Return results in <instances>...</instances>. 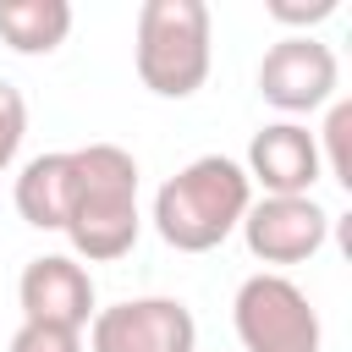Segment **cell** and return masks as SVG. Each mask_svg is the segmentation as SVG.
<instances>
[{"label":"cell","instance_id":"1","mask_svg":"<svg viewBox=\"0 0 352 352\" xmlns=\"http://www.w3.org/2000/svg\"><path fill=\"white\" fill-rule=\"evenodd\" d=\"M66 242L77 264H116L143 236L138 209V160L121 143H82L72 148V204H66Z\"/></svg>","mask_w":352,"mask_h":352},{"label":"cell","instance_id":"2","mask_svg":"<svg viewBox=\"0 0 352 352\" xmlns=\"http://www.w3.org/2000/svg\"><path fill=\"white\" fill-rule=\"evenodd\" d=\"M248 204H253V182H248L242 160L198 154L176 176L160 182L148 220H154V231H160L165 248H176V253H209V248H220L242 226Z\"/></svg>","mask_w":352,"mask_h":352},{"label":"cell","instance_id":"3","mask_svg":"<svg viewBox=\"0 0 352 352\" xmlns=\"http://www.w3.org/2000/svg\"><path fill=\"white\" fill-rule=\"evenodd\" d=\"M214 33L204 0H143L138 33H132V66L138 82L154 99H192L209 82Z\"/></svg>","mask_w":352,"mask_h":352},{"label":"cell","instance_id":"4","mask_svg":"<svg viewBox=\"0 0 352 352\" xmlns=\"http://www.w3.org/2000/svg\"><path fill=\"white\" fill-rule=\"evenodd\" d=\"M231 324H236L242 352H319V341H324V324H319V308L308 302V292L275 270H258L236 286Z\"/></svg>","mask_w":352,"mask_h":352},{"label":"cell","instance_id":"5","mask_svg":"<svg viewBox=\"0 0 352 352\" xmlns=\"http://www.w3.org/2000/svg\"><path fill=\"white\" fill-rule=\"evenodd\" d=\"M336 88H341V60L314 33H286L258 60V99L275 104L286 121H297L308 110H324L336 99Z\"/></svg>","mask_w":352,"mask_h":352},{"label":"cell","instance_id":"6","mask_svg":"<svg viewBox=\"0 0 352 352\" xmlns=\"http://www.w3.org/2000/svg\"><path fill=\"white\" fill-rule=\"evenodd\" d=\"M82 352H198V319L182 297H126L88 319Z\"/></svg>","mask_w":352,"mask_h":352},{"label":"cell","instance_id":"7","mask_svg":"<svg viewBox=\"0 0 352 352\" xmlns=\"http://www.w3.org/2000/svg\"><path fill=\"white\" fill-rule=\"evenodd\" d=\"M242 242L258 264H270L275 275L286 264H308L324 236H330V209L308 192V198H253L242 214Z\"/></svg>","mask_w":352,"mask_h":352},{"label":"cell","instance_id":"8","mask_svg":"<svg viewBox=\"0 0 352 352\" xmlns=\"http://www.w3.org/2000/svg\"><path fill=\"white\" fill-rule=\"evenodd\" d=\"M16 308H22L28 324L88 330V319L99 314L88 264H77L72 253H38V258H28L22 275H16Z\"/></svg>","mask_w":352,"mask_h":352},{"label":"cell","instance_id":"9","mask_svg":"<svg viewBox=\"0 0 352 352\" xmlns=\"http://www.w3.org/2000/svg\"><path fill=\"white\" fill-rule=\"evenodd\" d=\"M248 182L264 187V198H308L324 176L319 165V143L302 121H270L253 132L248 160H242Z\"/></svg>","mask_w":352,"mask_h":352},{"label":"cell","instance_id":"10","mask_svg":"<svg viewBox=\"0 0 352 352\" xmlns=\"http://www.w3.org/2000/svg\"><path fill=\"white\" fill-rule=\"evenodd\" d=\"M11 204H16V214H22L33 231H60V226H66V204H72V148L33 154V160L16 170Z\"/></svg>","mask_w":352,"mask_h":352},{"label":"cell","instance_id":"11","mask_svg":"<svg viewBox=\"0 0 352 352\" xmlns=\"http://www.w3.org/2000/svg\"><path fill=\"white\" fill-rule=\"evenodd\" d=\"M72 33L66 0H0V38L16 55H55Z\"/></svg>","mask_w":352,"mask_h":352},{"label":"cell","instance_id":"12","mask_svg":"<svg viewBox=\"0 0 352 352\" xmlns=\"http://www.w3.org/2000/svg\"><path fill=\"white\" fill-rule=\"evenodd\" d=\"M314 143H319V165H324V176L336 182V187H346L352 192V99H330L324 104V126L314 132Z\"/></svg>","mask_w":352,"mask_h":352},{"label":"cell","instance_id":"13","mask_svg":"<svg viewBox=\"0 0 352 352\" xmlns=\"http://www.w3.org/2000/svg\"><path fill=\"white\" fill-rule=\"evenodd\" d=\"M22 138H28V99L16 82H0V176L16 165Z\"/></svg>","mask_w":352,"mask_h":352},{"label":"cell","instance_id":"14","mask_svg":"<svg viewBox=\"0 0 352 352\" xmlns=\"http://www.w3.org/2000/svg\"><path fill=\"white\" fill-rule=\"evenodd\" d=\"M6 352H82V330H55V324H16Z\"/></svg>","mask_w":352,"mask_h":352},{"label":"cell","instance_id":"15","mask_svg":"<svg viewBox=\"0 0 352 352\" xmlns=\"http://www.w3.org/2000/svg\"><path fill=\"white\" fill-rule=\"evenodd\" d=\"M264 11H270V22H280V28H302V33H308L314 22H330V16L341 11V0H308V6H302V0H270Z\"/></svg>","mask_w":352,"mask_h":352}]
</instances>
